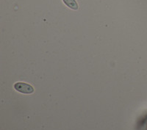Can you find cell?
Wrapping results in <instances>:
<instances>
[{"label":"cell","instance_id":"obj_1","mask_svg":"<svg viewBox=\"0 0 147 130\" xmlns=\"http://www.w3.org/2000/svg\"><path fill=\"white\" fill-rule=\"evenodd\" d=\"M13 88L16 91L24 94H31L34 92V88L30 84L25 82H16L13 85Z\"/></svg>","mask_w":147,"mask_h":130},{"label":"cell","instance_id":"obj_2","mask_svg":"<svg viewBox=\"0 0 147 130\" xmlns=\"http://www.w3.org/2000/svg\"><path fill=\"white\" fill-rule=\"evenodd\" d=\"M63 2L67 7L72 10H77L79 9V5L76 0H63Z\"/></svg>","mask_w":147,"mask_h":130}]
</instances>
